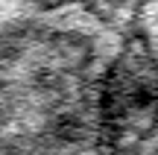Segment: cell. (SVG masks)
Returning a JSON list of instances; mask_svg holds the SVG:
<instances>
[{"instance_id": "cell-2", "label": "cell", "mask_w": 158, "mask_h": 155, "mask_svg": "<svg viewBox=\"0 0 158 155\" xmlns=\"http://www.w3.org/2000/svg\"><path fill=\"white\" fill-rule=\"evenodd\" d=\"M132 41L149 59L158 76V0H114Z\"/></svg>"}, {"instance_id": "cell-1", "label": "cell", "mask_w": 158, "mask_h": 155, "mask_svg": "<svg viewBox=\"0 0 158 155\" xmlns=\"http://www.w3.org/2000/svg\"><path fill=\"white\" fill-rule=\"evenodd\" d=\"M126 38L114 0H0V149L111 146Z\"/></svg>"}]
</instances>
